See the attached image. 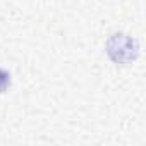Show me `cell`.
Segmentation results:
<instances>
[{
	"instance_id": "obj_1",
	"label": "cell",
	"mask_w": 146,
	"mask_h": 146,
	"mask_svg": "<svg viewBox=\"0 0 146 146\" xmlns=\"http://www.w3.org/2000/svg\"><path fill=\"white\" fill-rule=\"evenodd\" d=\"M108 55L113 62L127 64L137 57V41L125 35H113L107 45Z\"/></svg>"
},
{
	"instance_id": "obj_2",
	"label": "cell",
	"mask_w": 146,
	"mask_h": 146,
	"mask_svg": "<svg viewBox=\"0 0 146 146\" xmlns=\"http://www.w3.org/2000/svg\"><path fill=\"white\" fill-rule=\"evenodd\" d=\"M11 86V74L5 69H0V93H5Z\"/></svg>"
}]
</instances>
